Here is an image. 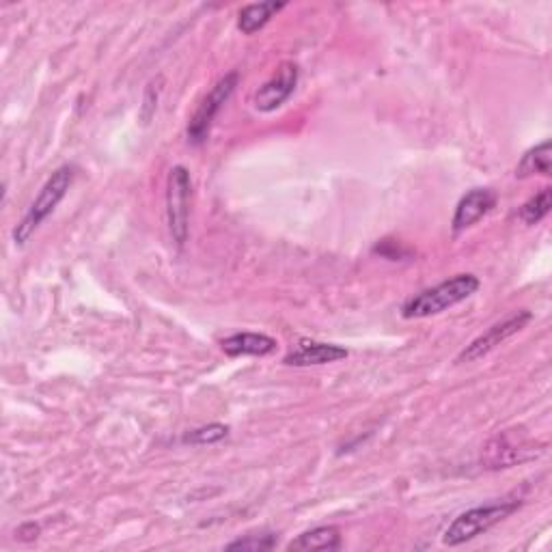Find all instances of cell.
Instances as JSON below:
<instances>
[{
    "instance_id": "5b68a950",
    "label": "cell",
    "mask_w": 552,
    "mask_h": 552,
    "mask_svg": "<svg viewBox=\"0 0 552 552\" xmlns=\"http://www.w3.org/2000/svg\"><path fill=\"white\" fill-rule=\"evenodd\" d=\"M238 82H240V74L229 72L227 76H223L216 82L210 93L205 95V100L199 104L197 113L192 115V119L188 123V130H186L188 141L192 145H201L205 141L207 134H210V128H212L216 115L220 113V108L227 104L233 91H236Z\"/></svg>"
},
{
    "instance_id": "3957f363",
    "label": "cell",
    "mask_w": 552,
    "mask_h": 552,
    "mask_svg": "<svg viewBox=\"0 0 552 552\" xmlns=\"http://www.w3.org/2000/svg\"><path fill=\"white\" fill-rule=\"evenodd\" d=\"M520 505H522V501L514 499V501L481 505V507L468 509V512H462L447 527V531L443 535V544L445 546H462L466 542L475 540L477 535L490 531L492 527H496V524L503 522L514 512H518Z\"/></svg>"
},
{
    "instance_id": "30bf717a",
    "label": "cell",
    "mask_w": 552,
    "mask_h": 552,
    "mask_svg": "<svg viewBox=\"0 0 552 552\" xmlns=\"http://www.w3.org/2000/svg\"><path fill=\"white\" fill-rule=\"evenodd\" d=\"M220 348L227 356H268L276 350V341L259 333H236L223 339Z\"/></svg>"
},
{
    "instance_id": "8fae6325",
    "label": "cell",
    "mask_w": 552,
    "mask_h": 552,
    "mask_svg": "<svg viewBox=\"0 0 552 552\" xmlns=\"http://www.w3.org/2000/svg\"><path fill=\"white\" fill-rule=\"evenodd\" d=\"M341 548V533L337 527H317L311 531L300 533L296 540L287 544V550L292 552H320V550H339Z\"/></svg>"
},
{
    "instance_id": "277c9868",
    "label": "cell",
    "mask_w": 552,
    "mask_h": 552,
    "mask_svg": "<svg viewBox=\"0 0 552 552\" xmlns=\"http://www.w3.org/2000/svg\"><path fill=\"white\" fill-rule=\"evenodd\" d=\"M190 195L192 182L190 173L182 164H177L169 171L167 179V220L173 242L182 248L188 240V223H190Z\"/></svg>"
},
{
    "instance_id": "5bb4252c",
    "label": "cell",
    "mask_w": 552,
    "mask_h": 552,
    "mask_svg": "<svg viewBox=\"0 0 552 552\" xmlns=\"http://www.w3.org/2000/svg\"><path fill=\"white\" fill-rule=\"evenodd\" d=\"M522 451H527V449H516L512 445H507L505 438H494L492 443L483 449V453H486L483 462L488 464V468H509L512 464L524 460L520 455Z\"/></svg>"
},
{
    "instance_id": "2e32d148",
    "label": "cell",
    "mask_w": 552,
    "mask_h": 552,
    "mask_svg": "<svg viewBox=\"0 0 552 552\" xmlns=\"http://www.w3.org/2000/svg\"><path fill=\"white\" fill-rule=\"evenodd\" d=\"M229 436V427L223 423H210L203 425L199 430H192L184 436L186 445H216L220 440Z\"/></svg>"
},
{
    "instance_id": "9c48e42d",
    "label": "cell",
    "mask_w": 552,
    "mask_h": 552,
    "mask_svg": "<svg viewBox=\"0 0 552 552\" xmlns=\"http://www.w3.org/2000/svg\"><path fill=\"white\" fill-rule=\"evenodd\" d=\"M496 205V195L490 188H475L460 199L458 207L453 214V231L460 233L468 227H473L477 220H481L486 214H490Z\"/></svg>"
},
{
    "instance_id": "e0dca14e",
    "label": "cell",
    "mask_w": 552,
    "mask_h": 552,
    "mask_svg": "<svg viewBox=\"0 0 552 552\" xmlns=\"http://www.w3.org/2000/svg\"><path fill=\"white\" fill-rule=\"evenodd\" d=\"M276 546V537L270 533H261V535H246L240 537V540L227 544V550H272Z\"/></svg>"
},
{
    "instance_id": "9a60e30c",
    "label": "cell",
    "mask_w": 552,
    "mask_h": 552,
    "mask_svg": "<svg viewBox=\"0 0 552 552\" xmlns=\"http://www.w3.org/2000/svg\"><path fill=\"white\" fill-rule=\"evenodd\" d=\"M550 207H552V192H550V188H542L535 197H531L527 203L522 205L520 218L527 225H537L542 218L548 216Z\"/></svg>"
},
{
    "instance_id": "7c38bea8",
    "label": "cell",
    "mask_w": 552,
    "mask_h": 552,
    "mask_svg": "<svg viewBox=\"0 0 552 552\" xmlns=\"http://www.w3.org/2000/svg\"><path fill=\"white\" fill-rule=\"evenodd\" d=\"M287 3H276V0H266V3H253L246 5L238 16V29L244 35H253L264 29V26L276 16L281 9H285Z\"/></svg>"
},
{
    "instance_id": "8992f818",
    "label": "cell",
    "mask_w": 552,
    "mask_h": 552,
    "mask_svg": "<svg viewBox=\"0 0 552 552\" xmlns=\"http://www.w3.org/2000/svg\"><path fill=\"white\" fill-rule=\"evenodd\" d=\"M531 320H533V315L529 311H518L514 315H509L507 320L490 326L486 330V333L479 335L477 339H473L471 343H468L466 350L460 352L458 361H455V363H473V361H479V358L490 354L494 348H499V345L503 341H507L509 337L518 335L520 330L524 326H527Z\"/></svg>"
},
{
    "instance_id": "ba28073f",
    "label": "cell",
    "mask_w": 552,
    "mask_h": 552,
    "mask_svg": "<svg viewBox=\"0 0 552 552\" xmlns=\"http://www.w3.org/2000/svg\"><path fill=\"white\" fill-rule=\"evenodd\" d=\"M348 350L337 343H324L313 339H300L285 356V365L292 367H315V365H330L348 358Z\"/></svg>"
},
{
    "instance_id": "4fadbf2b",
    "label": "cell",
    "mask_w": 552,
    "mask_h": 552,
    "mask_svg": "<svg viewBox=\"0 0 552 552\" xmlns=\"http://www.w3.org/2000/svg\"><path fill=\"white\" fill-rule=\"evenodd\" d=\"M550 162H552V145L550 141H544L522 156L516 169V177L550 175Z\"/></svg>"
},
{
    "instance_id": "52a82bcc",
    "label": "cell",
    "mask_w": 552,
    "mask_h": 552,
    "mask_svg": "<svg viewBox=\"0 0 552 552\" xmlns=\"http://www.w3.org/2000/svg\"><path fill=\"white\" fill-rule=\"evenodd\" d=\"M298 65L292 61H285L279 65V69L272 74L270 80H266L255 93L253 104L259 113H272V110L281 108L298 85Z\"/></svg>"
},
{
    "instance_id": "7a4b0ae2",
    "label": "cell",
    "mask_w": 552,
    "mask_h": 552,
    "mask_svg": "<svg viewBox=\"0 0 552 552\" xmlns=\"http://www.w3.org/2000/svg\"><path fill=\"white\" fill-rule=\"evenodd\" d=\"M74 177H76V169L69 167V164H63V167H59L48 177V182L41 186L39 195L31 203L29 212L24 214L18 227L13 229V242H16L18 246H24L31 240V236L39 229V225L44 223V220L54 210H57V205L65 199L67 190L74 184Z\"/></svg>"
},
{
    "instance_id": "6da1fadb",
    "label": "cell",
    "mask_w": 552,
    "mask_h": 552,
    "mask_svg": "<svg viewBox=\"0 0 552 552\" xmlns=\"http://www.w3.org/2000/svg\"><path fill=\"white\" fill-rule=\"evenodd\" d=\"M479 285L481 283L475 274H458L445 283L423 289L421 294L412 296L402 307V315L406 320H419V317L438 315L455 305H460V302H464L466 298H471L479 289Z\"/></svg>"
}]
</instances>
